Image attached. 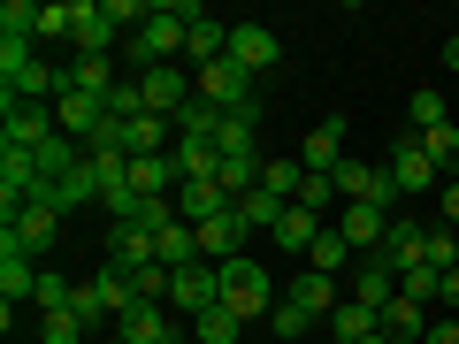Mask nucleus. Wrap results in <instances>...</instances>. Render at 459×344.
Returning a JSON list of instances; mask_svg holds the SVG:
<instances>
[{"instance_id":"obj_1","label":"nucleus","mask_w":459,"mask_h":344,"mask_svg":"<svg viewBox=\"0 0 459 344\" xmlns=\"http://www.w3.org/2000/svg\"><path fill=\"white\" fill-rule=\"evenodd\" d=\"M192 16H199V0H153V16L138 23L131 39H123V62H131V77H146V69H161V62H184Z\"/></svg>"},{"instance_id":"obj_2","label":"nucleus","mask_w":459,"mask_h":344,"mask_svg":"<svg viewBox=\"0 0 459 344\" xmlns=\"http://www.w3.org/2000/svg\"><path fill=\"white\" fill-rule=\"evenodd\" d=\"M222 306L238 314V322H268V314H276V283H268V268L253 261V253H238V261L222 268Z\"/></svg>"},{"instance_id":"obj_3","label":"nucleus","mask_w":459,"mask_h":344,"mask_svg":"<svg viewBox=\"0 0 459 344\" xmlns=\"http://www.w3.org/2000/svg\"><path fill=\"white\" fill-rule=\"evenodd\" d=\"M222 306V268L192 261V268H169V314H184V329L199 322V314Z\"/></svg>"},{"instance_id":"obj_4","label":"nucleus","mask_w":459,"mask_h":344,"mask_svg":"<svg viewBox=\"0 0 459 344\" xmlns=\"http://www.w3.org/2000/svg\"><path fill=\"white\" fill-rule=\"evenodd\" d=\"M47 138H62V115H54L47 99H0V146L39 153Z\"/></svg>"},{"instance_id":"obj_5","label":"nucleus","mask_w":459,"mask_h":344,"mask_svg":"<svg viewBox=\"0 0 459 344\" xmlns=\"http://www.w3.org/2000/svg\"><path fill=\"white\" fill-rule=\"evenodd\" d=\"M138 99H146V115H169V123H177V115L199 99V77H192L184 62H161V69L138 77Z\"/></svg>"},{"instance_id":"obj_6","label":"nucleus","mask_w":459,"mask_h":344,"mask_svg":"<svg viewBox=\"0 0 459 344\" xmlns=\"http://www.w3.org/2000/svg\"><path fill=\"white\" fill-rule=\"evenodd\" d=\"M253 84H261V77H246V69L230 62V54H222V62H207V69H199V99H207L214 115H238V108H261V92H253Z\"/></svg>"},{"instance_id":"obj_7","label":"nucleus","mask_w":459,"mask_h":344,"mask_svg":"<svg viewBox=\"0 0 459 344\" xmlns=\"http://www.w3.org/2000/svg\"><path fill=\"white\" fill-rule=\"evenodd\" d=\"M383 168H391L398 199H421V192H437V184H444V176H437V161H429V153H421V138H413V131L398 138L391 153H383Z\"/></svg>"},{"instance_id":"obj_8","label":"nucleus","mask_w":459,"mask_h":344,"mask_svg":"<svg viewBox=\"0 0 459 344\" xmlns=\"http://www.w3.org/2000/svg\"><path fill=\"white\" fill-rule=\"evenodd\" d=\"M230 62L246 69V77H268V69L283 62V39L268 31V23H230Z\"/></svg>"},{"instance_id":"obj_9","label":"nucleus","mask_w":459,"mask_h":344,"mask_svg":"<svg viewBox=\"0 0 459 344\" xmlns=\"http://www.w3.org/2000/svg\"><path fill=\"white\" fill-rule=\"evenodd\" d=\"M391 222H398V214H391V207H376V199H360V207H337V237H344L352 253H383Z\"/></svg>"},{"instance_id":"obj_10","label":"nucleus","mask_w":459,"mask_h":344,"mask_svg":"<svg viewBox=\"0 0 459 344\" xmlns=\"http://www.w3.org/2000/svg\"><path fill=\"white\" fill-rule=\"evenodd\" d=\"M108 268H123V276H138V268H161L153 229H138V222H108Z\"/></svg>"},{"instance_id":"obj_11","label":"nucleus","mask_w":459,"mask_h":344,"mask_svg":"<svg viewBox=\"0 0 459 344\" xmlns=\"http://www.w3.org/2000/svg\"><path fill=\"white\" fill-rule=\"evenodd\" d=\"M115 337H123V344H177L184 329H177V314H169L161 298H138V306L115 322Z\"/></svg>"},{"instance_id":"obj_12","label":"nucleus","mask_w":459,"mask_h":344,"mask_svg":"<svg viewBox=\"0 0 459 344\" xmlns=\"http://www.w3.org/2000/svg\"><path fill=\"white\" fill-rule=\"evenodd\" d=\"M246 245H253V229L238 222V207H230V214H214V222H199V261H207V268H230Z\"/></svg>"},{"instance_id":"obj_13","label":"nucleus","mask_w":459,"mask_h":344,"mask_svg":"<svg viewBox=\"0 0 459 344\" xmlns=\"http://www.w3.org/2000/svg\"><path fill=\"white\" fill-rule=\"evenodd\" d=\"M54 229H62V214H47V207H16L8 222H0V237L39 261V253H54Z\"/></svg>"},{"instance_id":"obj_14","label":"nucleus","mask_w":459,"mask_h":344,"mask_svg":"<svg viewBox=\"0 0 459 344\" xmlns=\"http://www.w3.org/2000/svg\"><path fill=\"white\" fill-rule=\"evenodd\" d=\"M391 276H406V268H429V229L413 222V214H398L391 222V237H383V253H376Z\"/></svg>"},{"instance_id":"obj_15","label":"nucleus","mask_w":459,"mask_h":344,"mask_svg":"<svg viewBox=\"0 0 459 344\" xmlns=\"http://www.w3.org/2000/svg\"><path fill=\"white\" fill-rule=\"evenodd\" d=\"M337 161H344V115H322L307 131V146H299V168H307V176H329Z\"/></svg>"},{"instance_id":"obj_16","label":"nucleus","mask_w":459,"mask_h":344,"mask_svg":"<svg viewBox=\"0 0 459 344\" xmlns=\"http://www.w3.org/2000/svg\"><path fill=\"white\" fill-rule=\"evenodd\" d=\"M62 92H84V99H108L115 92V54H77L62 69Z\"/></svg>"},{"instance_id":"obj_17","label":"nucleus","mask_w":459,"mask_h":344,"mask_svg":"<svg viewBox=\"0 0 459 344\" xmlns=\"http://www.w3.org/2000/svg\"><path fill=\"white\" fill-rule=\"evenodd\" d=\"M322 214H314V207H283V222L276 229H268V237H276V253H299V261H307V253H314V237H322Z\"/></svg>"},{"instance_id":"obj_18","label":"nucleus","mask_w":459,"mask_h":344,"mask_svg":"<svg viewBox=\"0 0 459 344\" xmlns=\"http://www.w3.org/2000/svg\"><path fill=\"white\" fill-rule=\"evenodd\" d=\"M283 298H291V306H307L314 322H329V314L344 306V298H337V276H314V268H299V276H291V291H283Z\"/></svg>"},{"instance_id":"obj_19","label":"nucleus","mask_w":459,"mask_h":344,"mask_svg":"<svg viewBox=\"0 0 459 344\" xmlns=\"http://www.w3.org/2000/svg\"><path fill=\"white\" fill-rule=\"evenodd\" d=\"M376 329H383V314H368L360 298H344V306H337V314L322 322V337H329V344H368Z\"/></svg>"},{"instance_id":"obj_20","label":"nucleus","mask_w":459,"mask_h":344,"mask_svg":"<svg viewBox=\"0 0 459 344\" xmlns=\"http://www.w3.org/2000/svg\"><path fill=\"white\" fill-rule=\"evenodd\" d=\"M54 115H62V138H77V146H92V131L108 123V108L84 99V92H62V99H54Z\"/></svg>"},{"instance_id":"obj_21","label":"nucleus","mask_w":459,"mask_h":344,"mask_svg":"<svg viewBox=\"0 0 459 344\" xmlns=\"http://www.w3.org/2000/svg\"><path fill=\"white\" fill-rule=\"evenodd\" d=\"M230 207H238V199H230L222 192V184H177V214H184V222H214V214H230Z\"/></svg>"},{"instance_id":"obj_22","label":"nucleus","mask_w":459,"mask_h":344,"mask_svg":"<svg viewBox=\"0 0 459 344\" xmlns=\"http://www.w3.org/2000/svg\"><path fill=\"white\" fill-rule=\"evenodd\" d=\"M429 322H437V314H429V306H413L406 291H398L391 306H383V337H391V344H421V337H429Z\"/></svg>"},{"instance_id":"obj_23","label":"nucleus","mask_w":459,"mask_h":344,"mask_svg":"<svg viewBox=\"0 0 459 344\" xmlns=\"http://www.w3.org/2000/svg\"><path fill=\"white\" fill-rule=\"evenodd\" d=\"M69 39H77V54H115V47H123V31L100 16V0H77V31H69Z\"/></svg>"},{"instance_id":"obj_24","label":"nucleus","mask_w":459,"mask_h":344,"mask_svg":"<svg viewBox=\"0 0 459 344\" xmlns=\"http://www.w3.org/2000/svg\"><path fill=\"white\" fill-rule=\"evenodd\" d=\"M352 298H360L368 314H383V306H391V298H398V276H391V268H383V261L352 268Z\"/></svg>"},{"instance_id":"obj_25","label":"nucleus","mask_w":459,"mask_h":344,"mask_svg":"<svg viewBox=\"0 0 459 344\" xmlns=\"http://www.w3.org/2000/svg\"><path fill=\"white\" fill-rule=\"evenodd\" d=\"M413 138H421V153L437 161V176L459 184V123H444V131H413Z\"/></svg>"},{"instance_id":"obj_26","label":"nucleus","mask_w":459,"mask_h":344,"mask_svg":"<svg viewBox=\"0 0 459 344\" xmlns=\"http://www.w3.org/2000/svg\"><path fill=\"white\" fill-rule=\"evenodd\" d=\"M31 306H39V314H69V306H77V283H69L62 268H39V291H31Z\"/></svg>"},{"instance_id":"obj_27","label":"nucleus","mask_w":459,"mask_h":344,"mask_svg":"<svg viewBox=\"0 0 459 344\" xmlns=\"http://www.w3.org/2000/svg\"><path fill=\"white\" fill-rule=\"evenodd\" d=\"M344 261H352V245H344V237H337V222H329L322 237H314V253H307V268H314V276H344Z\"/></svg>"},{"instance_id":"obj_28","label":"nucleus","mask_w":459,"mask_h":344,"mask_svg":"<svg viewBox=\"0 0 459 344\" xmlns=\"http://www.w3.org/2000/svg\"><path fill=\"white\" fill-rule=\"evenodd\" d=\"M299 184H307V168H299V161H283V153L261 168V192H268V199H283V207L299 199Z\"/></svg>"},{"instance_id":"obj_29","label":"nucleus","mask_w":459,"mask_h":344,"mask_svg":"<svg viewBox=\"0 0 459 344\" xmlns=\"http://www.w3.org/2000/svg\"><path fill=\"white\" fill-rule=\"evenodd\" d=\"M192 337L199 344H238V337H246V322H238L230 306H214V314H199V322H192Z\"/></svg>"},{"instance_id":"obj_30","label":"nucleus","mask_w":459,"mask_h":344,"mask_svg":"<svg viewBox=\"0 0 459 344\" xmlns=\"http://www.w3.org/2000/svg\"><path fill=\"white\" fill-rule=\"evenodd\" d=\"M406 115H413V131H444V123H452V115H444V92H437V84H421V92L406 99Z\"/></svg>"},{"instance_id":"obj_31","label":"nucleus","mask_w":459,"mask_h":344,"mask_svg":"<svg viewBox=\"0 0 459 344\" xmlns=\"http://www.w3.org/2000/svg\"><path fill=\"white\" fill-rule=\"evenodd\" d=\"M268 329H276L283 344H307V329H314V314H307V306H291V298H276V314H268Z\"/></svg>"},{"instance_id":"obj_32","label":"nucleus","mask_w":459,"mask_h":344,"mask_svg":"<svg viewBox=\"0 0 459 344\" xmlns=\"http://www.w3.org/2000/svg\"><path fill=\"white\" fill-rule=\"evenodd\" d=\"M238 222H246V229H276V222H283V199L246 192V199H238Z\"/></svg>"},{"instance_id":"obj_33","label":"nucleus","mask_w":459,"mask_h":344,"mask_svg":"<svg viewBox=\"0 0 459 344\" xmlns=\"http://www.w3.org/2000/svg\"><path fill=\"white\" fill-rule=\"evenodd\" d=\"M214 131H222V115H214L207 99H192V108L177 115V138H207V146H214Z\"/></svg>"},{"instance_id":"obj_34","label":"nucleus","mask_w":459,"mask_h":344,"mask_svg":"<svg viewBox=\"0 0 459 344\" xmlns=\"http://www.w3.org/2000/svg\"><path fill=\"white\" fill-rule=\"evenodd\" d=\"M92 329L77 322V314H39V344H84Z\"/></svg>"},{"instance_id":"obj_35","label":"nucleus","mask_w":459,"mask_h":344,"mask_svg":"<svg viewBox=\"0 0 459 344\" xmlns=\"http://www.w3.org/2000/svg\"><path fill=\"white\" fill-rule=\"evenodd\" d=\"M291 207H314V214L329 222V214H337L344 199H337V184H329V176H307V184H299V199H291Z\"/></svg>"},{"instance_id":"obj_36","label":"nucleus","mask_w":459,"mask_h":344,"mask_svg":"<svg viewBox=\"0 0 459 344\" xmlns=\"http://www.w3.org/2000/svg\"><path fill=\"white\" fill-rule=\"evenodd\" d=\"M100 16H108V23H115V31L131 39V31H138V23H146V16H153V0H100Z\"/></svg>"},{"instance_id":"obj_37","label":"nucleus","mask_w":459,"mask_h":344,"mask_svg":"<svg viewBox=\"0 0 459 344\" xmlns=\"http://www.w3.org/2000/svg\"><path fill=\"white\" fill-rule=\"evenodd\" d=\"M77 31V0H47L39 8V39H69Z\"/></svg>"},{"instance_id":"obj_38","label":"nucleus","mask_w":459,"mask_h":344,"mask_svg":"<svg viewBox=\"0 0 459 344\" xmlns=\"http://www.w3.org/2000/svg\"><path fill=\"white\" fill-rule=\"evenodd\" d=\"M429 268H459V229H429Z\"/></svg>"},{"instance_id":"obj_39","label":"nucleus","mask_w":459,"mask_h":344,"mask_svg":"<svg viewBox=\"0 0 459 344\" xmlns=\"http://www.w3.org/2000/svg\"><path fill=\"white\" fill-rule=\"evenodd\" d=\"M421 344H459V322H452V314H437V322H429V337Z\"/></svg>"},{"instance_id":"obj_40","label":"nucleus","mask_w":459,"mask_h":344,"mask_svg":"<svg viewBox=\"0 0 459 344\" xmlns=\"http://www.w3.org/2000/svg\"><path fill=\"white\" fill-rule=\"evenodd\" d=\"M444 229H459V184H444Z\"/></svg>"},{"instance_id":"obj_41","label":"nucleus","mask_w":459,"mask_h":344,"mask_svg":"<svg viewBox=\"0 0 459 344\" xmlns=\"http://www.w3.org/2000/svg\"><path fill=\"white\" fill-rule=\"evenodd\" d=\"M444 69H452V77H459V23H452V31H444Z\"/></svg>"},{"instance_id":"obj_42","label":"nucleus","mask_w":459,"mask_h":344,"mask_svg":"<svg viewBox=\"0 0 459 344\" xmlns=\"http://www.w3.org/2000/svg\"><path fill=\"white\" fill-rule=\"evenodd\" d=\"M368 344H391V337H383V329H376V337H368Z\"/></svg>"},{"instance_id":"obj_43","label":"nucleus","mask_w":459,"mask_h":344,"mask_svg":"<svg viewBox=\"0 0 459 344\" xmlns=\"http://www.w3.org/2000/svg\"><path fill=\"white\" fill-rule=\"evenodd\" d=\"M100 344H123V337H115V329H108V337H100Z\"/></svg>"},{"instance_id":"obj_44","label":"nucleus","mask_w":459,"mask_h":344,"mask_svg":"<svg viewBox=\"0 0 459 344\" xmlns=\"http://www.w3.org/2000/svg\"><path fill=\"white\" fill-rule=\"evenodd\" d=\"M452 23H459V16H452Z\"/></svg>"}]
</instances>
